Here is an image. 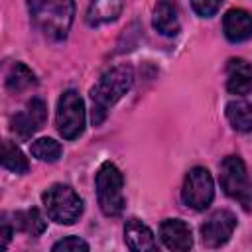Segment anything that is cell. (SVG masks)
<instances>
[{
	"mask_svg": "<svg viewBox=\"0 0 252 252\" xmlns=\"http://www.w3.org/2000/svg\"><path fill=\"white\" fill-rule=\"evenodd\" d=\"M94 187H96V199L102 215L106 217H118L122 215L126 207L124 199V175L122 171L112 163L104 161L94 177Z\"/></svg>",
	"mask_w": 252,
	"mask_h": 252,
	"instance_id": "3957f363",
	"label": "cell"
},
{
	"mask_svg": "<svg viewBox=\"0 0 252 252\" xmlns=\"http://www.w3.org/2000/svg\"><path fill=\"white\" fill-rule=\"evenodd\" d=\"M219 181H220L222 191L228 197L246 203V199H248V173H246V165H244L240 156H226L220 161Z\"/></svg>",
	"mask_w": 252,
	"mask_h": 252,
	"instance_id": "52a82bcc",
	"label": "cell"
},
{
	"mask_svg": "<svg viewBox=\"0 0 252 252\" xmlns=\"http://www.w3.org/2000/svg\"><path fill=\"white\" fill-rule=\"evenodd\" d=\"M215 199V181L207 167H191L183 179L181 201L193 211H205Z\"/></svg>",
	"mask_w": 252,
	"mask_h": 252,
	"instance_id": "8992f818",
	"label": "cell"
},
{
	"mask_svg": "<svg viewBox=\"0 0 252 252\" xmlns=\"http://www.w3.org/2000/svg\"><path fill=\"white\" fill-rule=\"evenodd\" d=\"M226 91L244 96L252 91V65L242 57H232L226 63Z\"/></svg>",
	"mask_w": 252,
	"mask_h": 252,
	"instance_id": "8fae6325",
	"label": "cell"
},
{
	"mask_svg": "<svg viewBox=\"0 0 252 252\" xmlns=\"http://www.w3.org/2000/svg\"><path fill=\"white\" fill-rule=\"evenodd\" d=\"M124 242L130 250L134 252H146V250H156V238L152 228L142 222L140 219H128L124 224Z\"/></svg>",
	"mask_w": 252,
	"mask_h": 252,
	"instance_id": "4fadbf2b",
	"label": "cell"
},
{
	"mask_svg": "<svg viewBox=\"0 0 252 252\" xmlns=\"http://www.w3.org/2000/svg\"><path fill=\"white\" fill-rule=\"evenodd\" d=\"M222 32L232 43L248 41L252 37V14L242 8H230L222 18Z\"/></svg>",
	"mask_w": 252,
	"mask_h": 252,
	"instance_id": "7c38bea8",
	"label": "cell"
},
{
	"mask_svg": "<svg viewBox=\"0 0 252 252\" xmlns=\"http://www.w3.org/2000/svg\"><path fill=\"white\" fill-rule=\"evenodd\" d=\"M55 126L57 132L65 140H75L85 130V102L77 91H65L57 100L55 112Z\"/></svg>",
	"mask_w": 252,
	"mask_h": 252,
	"instance_id": "5b68a950",
	"label": "cell"
},
{
	"mask_svg": "<svg viewBox=\"0 0 252 252\" xmlns=\"http://www.w3.org/2000/svg\"><path fill=\"white\" fill-rule=\"evenodd\" d=\"M12 226L16 230H20V232L30 234V236H39L47 228L45 219L41 217L39 209H35V207L26 209V211H16L14 213V224Z\"/></svg>",
	"mask_w": 252,
	"mask_h": 252,
	"instance_id": "e0dca14e",
	"label": "cell"
},
{
	"mask_svg": "<svg viewBox=\"0 0 252 252\" xmlns=\"http://www.w3.org/2000/svg\"><path fill=\"white\" fill-rule=\"evenodd\" d=\"M124 2L126 0H91L87 16H85L87 24L91 28H98V26L118 20V16L124 10Z\"/></svg>",
	"mask_w": 252,
	"mask_h": 252,
	"instance_id": "9a60e30c",
	"label": "cell"
},
{
	"mask_svg": "<svg viewBox=\"0 0 252 252\" xmlns=\"http://www.w3.org/2000/svg\"><path fill=\"white\" fill-rule=\"evenodd\" d=\"M53 252H87L89 244L79 236H65L51 246Z\"/></svg>",
	"mask_w": 252,
	"mask_h": 252,
	"instance_id": "44dd1931",
	"label": "cell"
},
{
	"mask_svg": "<svg viewBox=\"0 0 252 252\" xmlns=\"http://www.w3.org/2000/svg\"><path fill=\"white\" fill-rule=\"evenodd\" d=\"M224 114L236 132H242V134L252 132V104L248 100L244 98L230 100L224 108Z\"/></svg>",
	"mask_w": 252,
	"mask_h": 252,
	"instance_id": "2e32d148",
	"label": "cell"
},
{
	"mask_svg": "<svg viewBox=\"0 0 252 252\" xmlns=\"http://www.w3.org/2000/svg\"><path fill=\"white\" fill-rule=\"evenodd\" d=\"M47 120V106L45 100L39 96H33L32 100L26 102L24 110H20L18 114L12 116V130L20 136V138H30L32 134H35L39 128H43Z\"/></svg>",
	"mask_w": 252,
	"mask_h": 252,
	"instance_id": "9c48e42d",
	"label": "cell"
},
{
	"mask_svg": "<svg viewBox=\"0 0 252 252\" xmlns=\"http://www.w3.org/2000/svg\"><path fill=\"white\" fill-rule=\"evenodd\" d=\"M222 0H191V6H193V12L201 18H211L219 12Z\"/></svg>",
	"mask_w": 252,
	"mask_h": 252,
	"instance_id": "7402d4cb",
	"label": "cell"
},
{
	"mask_svg": "<svg viewBox=\"0 0 252 252\" xmlns=\"http://www.w3.org/2000/svg\"><path fill=\"white\" fill-rule=\"evenodd\" d=\"M236 228V215L228 209H219L207 217L201 224V240L209 248H219L226 244Z\"/></svg>",
	"mask_w": 252,
	"mask_h": 252,
	"instance_id": "ba28073f",
	"label": "cell"
},
{
	"mask_svg": "<svg viewBox=\"0 0 252 252\" xmlns=\"http://www.w3.org/2000/svg\"><path fill=\"white\" fill-rule=\"evenodd\" d=\"M152 24L156 32H159L161 35H167V37L177 35L181 24H179V8L175 0H158L154 8Z\"/></svg>",
	"mask_w": 252,
	"mask_h": 252,
	"instance_id": "5bb4252c",
	"label": "cell"
},
{
	"mask_svg": "<svg viewBox=\"0 0 252 252\" xmlns=\"http://www.w3.org/2000/svg\"><path fill=\"white\" fill-rule=\"evenodd\" d=\"M159 238L165 248L175 252H185L193 246V232L191 226L181 219H165L159 224Z\"/></svg>",
	"mask_w": 252,
	"mask_h": 252,
	"instance_id": "30bf717a",
	"label": "cell"
},
{
	"mask_svg": "<svg viewBox=\"0 0 252 252\" xmlns=\"http://www.w3.org/2000/svg\"><path fill=\"white\" fill-rule=\"evenodd\" d=\"M45 213L57 224H75L83 215V199L79 193L65 183H55L41 195Z\"/></svg>",
	"mask_w": 252,
	"mask_h": 252,
	"instance_id": "277c9868",
	"label": "cell"
},
{
	"mask_svg": "<svg viewBox=\"0 0 252 252\" xmlns=\"http://www.w3.org/2000/svg\"><path fill=\"white\" fill-rule=\"evenodd\" d=\"M39 2H43V0H30V8H33V6H37Z\"/></svg>",
	"mask_w": 252,
	"mask_h": 252,
	"instance_id": "cb8c5ba5",
	"label": "cell"
},
{
	"mask_svg": "<svg viewBox=\"0 0 252 252\" xmlns=\"http://www.w3.org/2000/svg\"><path fill=\"white\" fill-rule=\"evenodd\" d=\"M32 20L35 28L53 41H61L67 37L73 18H75V2L73 0H43L37 6L30 8Z\"/></svg>",
	"mask_w": 252,
	"mask_h": 252,
	"instance_id": "7a4b0ae2",
	"label": "cell"
},
{
	"mask_svg": "<svg viewBox=\"0 0 252 252\" xmlns=\"http://www.w3.org/2000/svg\"><path fill=\"white\" fill-rule=\"evenodd\" d=\"M12 234H14V226L8 224V220H4L2 226H0V248H2V250L8 248V242H10Z\"/></svg>",
	"mask_w": 252,
	"mask_h": 252,
	"instance_id": "603a6c76",
	"label": "cell"
},
{
	"mask_svg": "<svg viewBox=\"0 0 252 252\" xmlns=\"http://www.w3.org/2000/svg\"><path fill=\"white\" fill-rule=\"evenodd\" d=\"M35 85H37V79H35L33 71L24 63H14L10 67V71L6 73V89L10 93H22Z\"/></svg>",
	"mask_w": 252,
	"mask_h": 252,
	"instance_id": "ac0fdd59",
	"label": "cell"
},
{
	"mask_svg": "<svg viewBox=\"0 0 252 252\" xmlns=\"http://www.w3.org/2000/svg\"><path fill=\"white\" fill-rule=\"evenodd\" d=\"M30 152H32V156L37 158L39 161H49V163H53V161H57V159L61 158L63 146H61L57 140H53V138H37L35 142H32Z\"/></svg>",
	"mask_w": 252,
	"mask_h": 252,
	"instance_id": "ffe728a7",
	"label": "cell"
},
{
	"mask_svg": "<svg viewBox=\"0 0 252 252\" xmlns=\"http://www.w3.org/2000/svg\"><path fill=\"white\" fill-rule=\"evenodd\" d=\"M134 83V69L128 63H120L110 67L100 75L96 85L91 89V100H93V126H100L108 114V110L130 91Z\"/></svg>",
	"mask_w": 252,
	"mask_h": 252,
	"instance_id": "6da1fadb",
	"label": "cell"
},
{
	"mask_svg": "<svg viewBox=\"0 0 252 252\" xmlns=\"http://www.w3.org/2000/svg\"><path fill=\"white\" fill-rule=\"evenodd\" d=\"M2 165L12 171V173H18V175H24L28 173L30 169V163H28V158L22 154V150L12 144V142H4L2 144Z\"/></svg>",
	"mask_w": 252,
	"mask_h": 252,
	"instance_id": "d6986e66",
	"label": "cell"
}]
</instances>
